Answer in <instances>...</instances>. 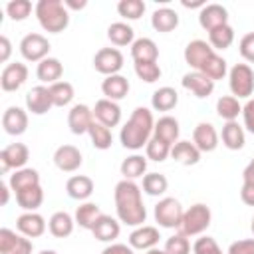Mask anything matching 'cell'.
<instances>
[{
  "label": "cell",
  "mask_w": 254,
  "mask_h": 254,
  "mask_svg": "<svg viewBox=\"0 0 254 254\" xmlns=\"http://www.w3.org/2000/svg\"><path fill=\"white\" fill-rule=\"evenodd\" d=\"M2 127L8 135H22L28 129V113L18 105L8 107L2 115Z\"/></svg>",
  "instance_id": "cell-21"
},
{
  "label": "cell",
  "mask_w": 254,
  "mask_h": 254,
  "mask_svg": "<svg viewBox=\"0 0 254 254\" xmlns=\"http://www.w3.org/2000/svg\"><path fill=\"white\" fill-rule=\"evenodd\" d=\"M91 232H93V236H95L99 242H113V240L119 236L121 226H119V220H117V218H113V216H109V214H101V216L95 220Z\"/></svg>",
  "instance_id": "cell-23"
},
{
  "label": "cell",
  "mask_w": 254,
  "mask_h": 254,
  "mask_svg": "<svg viewBox=\"0 0 254 254\" xmlns=\"http://www.w3.org/2000/svg\"><path fill=\"white\" fill-rule=\"evenodd\" d=\"M10 54H12V44H10V40H8L6 36H0V62H2V64L8 62Z\"/></svg>",
  "instance_id": "cell-56"
},
{
  "label": "cell",
  "mask_w": 254,
  "mask_h": 254,
  "mask_svg": "<svg viewBox=\"0 0 254 254\" xmlns=\"http://www.w3.org/2000/svg\"><path fill=\"white\" fill-rule=\"evenodd\" d=\"M101 91H103L105 99L119 101V99H123V97L129 93V81H127V77H123L121 73L107 75V77L101 81Z\"/></svg>",
  "instance_id": "cell-25"
},
{
  "label": "cell",
  "mask_w": 254,
  "mask_h": 254,
  "mask_svg": "<svg viewBox=\"0 0 254 254\" xmlns=\"http://www.w3.org/2000/svg\"><path fill=\"white\" fill-rule=\"evenodd\" d=\"M40 254H58V252H56V250H42Z\"/></svg>",
  "instance_id": "cell-62"
},
{
  "label": "cell",
  "mask_w": 254,
  "mask_h": 254,
  "mask_svg": "<svg viewBox=\"0 0 254 254\" xmlns=\"http://www.w3.org/2000/svg\"><path fill=\"white\" fill-rule=\"evenodd\" d=\"M54 107L50 87L46 85H36L26 93V109L34 115H44Z\"/></svg>",
  "instance_id": "cell-11"
},
{
  "label": "cell",
  "mask_w": 254,
  "mask_h": 254,
  "mask_svg": "<svg viewBox=\"0 0 254 254\" xmlns=\"http://www.w3.org/2000/svg\"><path fill=\"white\" fill-rule=\"evenodd\" d=\"M250 230H252V234H254V216H252V222H250Z\"/></svg>",
  "instance_id": "cell-63"
},
{
  "label": "cell",
  "mask_w": 254,
  "mask_h": 254,
  "mask_svg": "<svg viewBox=\"0 0 254 254\" xmlns=\"http://www.w3.org/2000/svg\"><path fill=\"white\" fill-rule=\"evenodd\" d=\"M16 228L28 238H38L46 232V220L38 212H24L16 218Z\"/></svg>",
  "instance_id": "cell-22"
},
{
  "label": "cell",
  "mask_w": 254,
  "mask_h": 254,
  "mask_svg": "<svg viewBox=\"0 0 254 254\" xmlns=\"http://www.w3.org/2000/svg\"><path fill=\"white\" fill-rule=\"evenodd\" d=\"M16 202L26 212H36V208H40L42 202H44V190H42V187L36 185V187H30V189H24V190L16 192Z\"/></svg>",
  "instance_id": "cell-34"
},
{
  "label": "cell",
  "mask_w": 254,
  "mask_h": 254,
  "mask_svg": "<svg viewBox=\"0 0 254 254\" xmlns=\"http://www.w3.org/2000/svg\"><path fill=\"white\" fill-rule=\"evenodd\" d=\"M232 42H234V30L230 24L218 26L208 32V44L212 46V50H226L232 46Z\"/></svg>",
  "instance_id": "cell-39"
},
{
  "label": "cell",
  "mask_w": 254,
  "mask_h": 254,
  "mask_svg": "<svg viewBox=\"0 0 254 254\" xmlns=\"http://www.w3.org/2000/svg\"><path fill=\"white\" fill-rule=\"evenodd\" d=\"M50 93H52L54 107H65L73 99V85L69 81H56L50 85Z\"/></svg>",
  "instance_id": "cell-43"
},
{
  "label": "cell",
  "mask_w": 254,
  "mask_h": 254,
  "mask_svg": "<svg viewBox=\"0 0 254 254\" xmlns=\"http://www.w3.org/2000/svg\"><path fill=\"white\" fill-rule=\"evenodd\" d=\"M169 189V181L165 175L161 173H147L143 177V190L149 194V196H161L165 194Z\"/></svg>",
  "instance_id": "cell-44"
},
{
  "label": "cell",
  "mask_w": 254,
  "mask_h": 254,
  "mask_svg": "<svg viewBox=\"0 0 254 254\" xmlns=\"http://www.w3.org/2000/svg\"><path fill=\"white\" fill-rule=\"evenodd\" d=\"M50 48L52 46H50L48 38L42 36V34H26L20 42V54L28 62H38L40 64L42 60L48 58Z\"/></svg>",
  "instance_id": "cell-7"
},
{
  "label": "cell",
  "mask_w": 254,
  "mask_h": 254,
  "mask_svg": "<svg viewBox=\"0 0 254 254\" xmlns=\"http://www.w3.org/2000/svg\"><path fill=\"white\" fill-rule=\"evenodd\" d=\"M167 254H190V242H189V236L185 234H173L171 238H167L165 242V248H163Z\"/></svg>",
  "instance_id": "cell-49"
},
{
  "label": "cell",
  "mask_w": 254,
  "mask_h": 254,
  "mask_svg": "<svg viewBox=\"0 0 254 254\" xmlns=\"http://www.w3.org/2000/svg\"><path fill=\"white\" fill-rule=\"evenodd\" d=\"M183 87L189 89L194 97L204 99V97H208L214 91V81L210 77H206L204 73L192 69V71H187L183 75Z\"/></svg>",
  "instance_id": "cell-14"
},
{
  "label": "cell",
  "mask_w": 254,
  "mask_h": 254,
  "mask_svg": "<svg viewBox=\"0 0 254 254\" xmlns=\"http://www.w3.org/2000/svg\"><path fill=\"white\" fill-rule=\"evenodd\" d=\"M135 73L145 83H155L161 77V67L157 62H135Z\"/></svg>",
  "instance_id": "cell-47"
},
{
  "label": "cell",
  "mask_w": 254,
  "mask_h": 254,
  "mask_svg": "<svg viewBox=\"0 0 254 254\" xmlns=\"http://www.w3.org/2000/svg\"><path fill=\"white\" fill-rule=\"evenodd\" d=\"M0 192H2V204H8V198H10V185L0 183Z\"/></svg>",
  "instance_id": "cell-59"
},
{
  "label": "cell",
  "mask_w": 254,
  "mask_h": 254,
  "mask_svg": "<svg viewBox=\"0 0 254 254\" xmlns=\"http://www.w3.org/2000/svg\"><path fill=\"white\" fill-rule=\"evenodd\" d=\"M171 157L185 165V167H190V165H196L200 161V151L196 149L194 143L190 141H177L173 147H171Z\"/></svg>",
  "instance_id": "cell-26"
},
{
  "label": "cell",
  "mask_w": 254,
  "mask_h": 254,
  "mask_svg": "<svg viewBox=\"0 0 254 254\" xmlns=\"http://www.w3.org/2000/svg\"><path fill=\"white\" fill-rule=\"evenodd\" d=\"M159 238L161 236H159V230L155 226L143 224V226H137L129 234V246L133 250H151V248H157Z\"/></svg>",
  "instance_id": "cell-19"
},
{
  "label": "cell",
  "mask_w": 254,
  "mask_h": 254,
  "mask_svg": "<svg viewBox=\"0 0 254 254\" xmlns=\"http://www.w3.org/2000/svg\"><path fill=\"white\" fill-rule=\"evenodd\" d=\"M198 24L206 32H210L218 26H224V24H228V10L222 4H206L198 12Z\"/></svg>",
  "instance_id": "cell-15"
},
{
  "label": "cell",
  "mask_w": 254,
  "mask_h": 254,
  "mask_svg": "<svg viewBox=\"0 0 254 254\" xmlns=\"http://www.w3.org/2000/svg\"><path fill=\"white\" fill-rule=\"evenodd\" d=\"M32 240L10 228H0V254H32Z\"/></svg>",
  "instance_id": "cell-10"
},
{
  "label": "cell",
  "mask_w": 254,
  "mask_h": 254,
  "mask_svg": "<svg viewBox=\"0 0 254 254\" xmlns=\"http://www.w3.org/2000/svg\"><path fill=\"white\" fill-rule=\"evenodd\" d=\"M153 129H155V119H153L151 109L137 107L127 119V123L121 127V133H119L121 145L131 151H139L153 137Z\"/></svg>",
  "instance_id": "cell-2"
},
{
  "label": "cell",
  "mask_w": 254,
  "mask_h": 254,
  "mask_svg": "<svg viewBox=\"0 0 254 254\" xmlns=\"http://www.w3.org/2000/svg\"><path fill=\"white\" fill-rule=\"evenodd\" d=\"M212 54H214V50H212V46H210L208 42H204V40H192V42H189L187 48H185V62H187L194 71H198L200 65H202Z\"/></svg>",
  "instance_id": "cell-17"
},
{
  "label": "cell",
  "mask_w": 254,
  "mask_h": 254,
  "mask_svg": "<svg viewBox=\"0 0 254 254\" xmlns=\"http://www.w3.org/2000/svg\"><path fill=\"white\" fill-rule=\"evenodd\" d=\"M216 113L224 121H236V117L242 113V105L234 95H222L216 101Z\"/></svg>",
  "instance_id": "cell-42"
},
{
  "label": "cell",
  "mask_w": 254,
  "mask_h": 254,
  "mask_svg": "<svg viewBox=\"0 0 254 254\" xmlns=\"http://www.w3.org/2000/svg\"><path fill=\"white\" fill-rule=\"evenodd\" d=\"M131 58L133 62H157L159 48L151 38H139L131 44Z\"/></svg>",
  "instance_id": "cell-32"
},
{
  "label": "cell",
  "mask_w": 254,
  "mask_h": 254,
  "mask_svg": "<svg viewBox=\"0 0 254 254\" xmlns=\"http://www.w3.org/2000/svg\"><path fill=\"white\" fill-rule=\"evenodd\" d=\"M179 133H181V129H179V121H177L175 117H171V115H163L159 121H155L153 137L165 141L167 145L173 147V145L179 141Z\"/></svg>",
  "instance_id": "cell-24"
},
{
  "label": "cell",
  "mask_w": 254,
  "mask_h": 254,
  "mask_svg": "<svg viewBox=\"0 0 254 254\" xmlns=\"http://www.w3.org/2000/svg\"><path fill=\"white\" fill-rule=\"evenodd\" d=\"M93 109H89L85 103H75L67 113V125L73 135H83L89 131L93 123Z\"/></svg>",
  "instance_id": "cell-12"
},
{
  "label": "cell",
  "mask_w": 254,
  "mask_h": 254,
  "mask_svg": "<svg viewBox=\"0 0 254 254\" xmlns=\"http://www.w3.org/2000/svg\"><path fill=\"white\" fill-rule=\"evenodd\" d=\"M87 135H89V139H91V145H93L95 149H99V151L109 149V147H111V143H113L111 129H109V127H105V125H101L99 121H93V123H91V127H89Z\"/></svg>",
  "instance_id": "cell-40"
},
{
  "label": "cell",
  "mask_w": 254,
  "mask_h": 254,
  "mask_svg": "<svg viewBox=\"0 0 254 254\" xmlns=\"http://www.w3.org/2000/svg\"><path fill=\"white\" fill-rule=\"evenodd\" d=\"M34 12L40 26L50 34H60L69 24V12L62 0H40Z\"/></svg>",
  "instance_id": "cell-3"
},
{
  "label": "cell",
  "mask_w": 254,
  "mask_h": 254,
  "mask_svg": "<svg viewBox=\"0 0 254 254\" xmlns=\"http://www.w3.org/2000/svg\"><path fill=\"white\" fill-rule=\"evenodd\" d=\"M65 190L73 200H87L93 192V181L85 175H73L65 183Z\"/></svg>",
  "instance_id": "cell-27"
},
{
  "label": "cell",
  "mask_w": 254,
  "mask_h": 254,
  "mask_svg": "<svg viewBox=\"0 0 254 254\" xmlns=\"http://www.w3.org/2000/svg\"><path fill=\"white\" fill-rule=\"evenodd\" d=\"M32 12V2L30 0H10L6 4V14L14 20V22H22L30 16Z\"/></svg>",
  "instance_id": "cell-48"
},
{
  "label": "cell",
  "mask_w": 254,
  "mask_h": 254,
  "mask_svg": "<svg viewBox=\"0 0 254 254\" xmlns=\"http://www.w3.org/2000/svg\"><path fill=\"white\" fill-rule=\"evenodd\" d=\"M147 254H167V252L161 248H151V250H147Z\"/></svg>",
  "instance_id": "cell-61"
},
{
  "label": "cell",
  "mask_w": 254,
  "mask_h": 254,
  "mask_svg": "<svg viewBox=\"0 0 254 254\" xmlns=\"http://www.w3.org/2000/svg\"><path fill=\"white\" fill-rule=\"evenodd\" d=\"M93 119L99 121L105 127H115L121 121V107L117 105V101L111 99H99L93 107Z\"/></svg>",
  "instance_id": "cell-20"
},
{
  "label": "cell",
  "mask_w": 254,
  "mask_h": 254,
  "mask_svg": "<svg viewBox=\"0 0 254 254\" xmlns=\"http://www.w3.org/2000/svg\"><path fill=\"white\" fill-rule=\"evenodd\" d=\"M242 179H244V183H252L254 185V159L246 165V169L242 171Z\"/></svg>",
  "instance_id": "cell-57"
},
{
  "label": "cell",
  "mask_w": 254,
  "mask_h": 254,
  "mask_svg": "<svg viewBox=\"0 0 254 254\" xmlns=\"http://www.w3.org/2000/svg\"><path fill=\"white\" fill-rule=\"evenodd\" d=\"M192 254H222V250L212 236H200L192 244Z\"/></svg>",
  "instance_id": "cell-50"
},
{
  "label": "cell",
  "mask_w": 254,
  "mask_h": 254,
  "mask_svg": "<svg viewBox=\"0 0 254 254\" xmlns=\"http://www.w3.org/2000/svg\"><path fill=\"white\" fill-rule=\"evenodd\" d=\"M117 12L125 20H139L145 12V2L143 0H121L117 4Z\"/></svg>",
  "instance_id": "cell-46"
},
{
  "label": "cell",
  "mask_w": 254,
  "mask_h": 254,
  "mask_svg": "<svg viewBox=\"0 0 254 254\" xmlns=\"http://www.w3.org/2000/svg\"><path fill=\"white\" fill-rule=\"evenodd\" d=\"M240 198H242V202H244V204L254 206V185H252V183H242Z\"/></svg>",
  "instance_id": "cell-55"
},
{
  "label": "cell",
  "mask_w": 254,
  "mask_h": 254,
  "mask_svg": "<svg viewBox=\"0 0 254 254\" xmlns=\"http://www.w3.org/2000/svg\"><path fill=\"white\" fill-rule=\"evenodd\" d=\"M101 254H135L133 248L129 244H121V242H111L109 246H105L101 250Z\"/></svg>",
  "instance_id": "cell-54"
},
{
  "label": "cell",
  "mask_w": 254,
  "mask_h": 254,
  "mask_svg": "<svg viewBox=\"0 0 254 254\" xmlns=\"http://www.w3.org/2000/svg\"><path fill=\"white\" fill-rule=\"evenodd\" d=\"M107 38H109V42L113 44V46H129V44H133L135 40V32H133V28L129 26V24H125V22H113L109 28H107Z\"/></svg>",
  "instance_id": "cell-38"
},
{
  "label": "cell",
  "mask_w": 254,
  "mask_h": 254,
  "mask_svg": "<svg viewBox=\"0 0 254 254\" xmlns=\"http://www.w3.org/2000/svg\"><path fill=\"white\" fill-rule=\"evenodd\" d=\"M62 73H64V65H62V62L58 60V58H46V60H42L40 64H38V67H36V75H38V79L42 81V83H56V81H60V77H62Z\"/></svg>",
  "instance_id": "cell-28"
},
{
  "label": "cell",
  "mask_w": 254,
  "mask_h": 254,
  "mask_svg": "<svg viewBox=\"0 0 254 254\" xmlns=\"http://www.w3.org/2000/svg\"><path fill=\"white\" fill-rule=\"evenodd\" d=\"M222 145L230 151H240L246 143V137H244V129L238 125V121H226L222 125Z\"/></svg>",
  "instance_id": "cell-29"
},
{
  "label": "cell",
  "mask_w": 254,
  "mask_h": 254,
  "mask_svg": "<svg viewBox=\"0 0 254 254\" xmlns=\"http://www.w3.org/2000/svg\"><path fill=\"white\" fill-rule=\"evenodd\" d=\"M151 26L163 34L173 32L179 26V14L173 8H157L151 16Z\"/></svg>",
  "instance_id": "cell-33"
},
{
  "label": "cell",
  "mask_w": 254,
  "mask_h": 254,
  "mask_svg": "<svg viewBox=\"0 0 254 254\" xmlns=\"http://www.w3.org/2000/svg\"><path fill=\"white\" fill-rule=\"evenodd\" d=\"M210 220H212L210 208L206 204H202V202H196V204L189 206L183 212V220H181L179 232L185 234V236H198L210 226Z\"/></svg>",
  "instance_id": "cell-4"
},
{
  "label": "cell",
  "mask_w": 254,
  "mask_h": 254,
  "mask_svg": "<svg viewBox=\"0 0 254 254\" xmlns=\"http://www.w3.org/2000/svg\"><path fill=\"white\" fill-rule=\"evenodd\" d=\"M93 67L105 77L115 75L123 67V54L117 48H101L93 56Z\"/></svg>",
  "instance_id": "cell-8"
},
{
  "label": "cell",
  "mask_w": 254,
  "mask_h": 254,
  "mask_svg": "<svg viewBox=\"0 0 254 254\" xmlns=\"http://www.w3.org/2000/svg\"><path fill=\"white\" fill-rule=\"evenodd\" d=\"M145 171H147V157H143V155H129L121 163V175L127 181L145 177Z\"/></svg>",
  "instance_id": "cell-36"
},
{
  "label": "cell",
  "mask_w": 254,
  "mask_h": 254,
  "mask_svg": "<svg viewBox=\"0 0 254 254\" xmlns=\"http://www.w3.org/2000/svg\"><path fill=\"white\" fill-rule=\"evenodd\" d=\"M103 212L99 210V206L95 204V202H81L77 208H75V224L77 226H81V228H85V230H91L93 228V224H95V220L101 216Z\"/></svg>",
  "instance_id": "cell-37"
},
{
  "label": "cell",
  "mask_w": 254,
  "mask_h": 254,
  "mask_svg": "<svg viewBox=\"0 0 254 254\" xmlns=\"http://www.w3.org/2000/svg\"><path fill=\"white\" fill-rule=\"evenodd\" d=\"M183 206L177 198L173 196H165L161 198L157 204H155V220L159 226L163 228H179L181 226V220H183Z\"/></svg>",
  "instance_id": "cell-6"
},
{
  "label": "cell",
  "mask_w": 254,
  "mask_h": 254,
  "mask_svg": "<svg viewBox=\"0 0 254 254\" xmlns=\"http://www.w3.org/2000/svg\"><path fill=\"white\" fill-rule=\"evenodd\" d=\"M28 79V67L26 64H20V62H14V64H8L2 73H0V87L4 91H16L24 85V81Z\"/></svg>",
  "instance_id": "cell-13"
},
{
  "label": "cell",
  "mask_w": 254,
  "mask_h": 254,
  "mask_svg": "<svg viewBox=\"0 0 254 254\" xmlns=\"http://www.w3.org/2000/svg\"><path fill=\"white\" fill-rule=\"evenodd\" d=\"M200 73H204L206 77H210L212 81H216V79H222L224 75H226V71H228V65H226V60L224 58H220L216 52L200 65V69H198Z\"/></svg>",
  "instance_id": "cell-41"
},
{
  "label": "cell",
  "mask_w": 254,
  "mask_h": 254,
  "mask_svg": "<svg viewBox=\"0 0 254 254\" xmlns=\"http://www.w3.org/2000/svg\"><path fill=\"white\" fill-rule=\"evenodd\" d=\"M113 198H115V210L119 222L135 228L143 226V222L147 220V210L141 198V187L135 181H127V179L119 181L115 185Z\"/></svg>",
  "instance_id": "cell-1"
},
{
  "label": "cell",
  "mask_w": 254,
  "mask_h": 254,
  "mask_svg": "<svg viewBox=\"0 0 254 254\" xmlns=\"http://www.w3.org/2000/svg\"><path fill=\"white\" fill-rule=\"evenodd\" d=\"M30 159V151L24 143H10L0 151V173L6 175L10 169H24V165Z\"/></svg>",
  "instance_id": "cell-9"
},
{
  "label": "cell",
  "mask_w": 254,
  "mask_h": 254,
  "mask_svg": "<svg viewBox=\"0 0 254 254\" xmlns=\"http://www.w3.org/2000/svg\"><path fill=\"white\" fill-rule=\"evenodd\" d=\"M177 103H179V93L169 85L159 87L151 97V107L155 111H171L177 107Z\"/></svg>",
  "instance_id": "cell-35"
},
{
  "label": "cell",
  "mask_w": 254,
  "mask_h": 254,
  "mask_svg": "<svg viewBox=\"0 0 254 254\" xmlns=\"http://www.w3.org/2000/svg\"><path fill=\"white\" fill-rule=\"evenodd\" d=\"M238 52H240V56H242L246 62L254 64V32H248V34H244V36L240 38Z\"/></svg>",
  "instance_id": "cell-51"
},
{
  "label": "cell",
  "mask_w": 254,
  "mask_h": 254,
  "mask_svg": "<svg viewBox=\"0 0 254 254\" xmlns=\"http://www.w3.org/2000/svg\"><path fill=\"white\" fill-rule=\"evenodd\" d=\"M192 143L196 145V149L200 153L214 151L218 147V133H216L214 125L212 123H206V121L198 123L194 127V131H192Z\"/></svg>",
  "instance_id": "cell-18"
},
{
  "label": "cell",
  "mask_w": 254,
  "mask_h": 254,
  "mask_svg": "<svg viewBox=\"0 0 254 254\" xmlns=\"http://www.w3.org/2000/svg\"><path fill=\"white\" fill-rule=\"evenodd\" d=\"M183 6H185V8H204L206 4L198 0V2H183Z\"/></svg>",
  "instance_id": "cell-60"
},
{
  "label": "cell",
  "mask_w": 254,
  "mask_h": 254,
  "mask_svg": "<svg viewBox=\"0 0 254 254\" xmlns=\"http://www.w3.org/2000/svg\"><path fill=\"white\" fill-rule=\"evenodd\" d=\"M8 185H10V189H12L14 194H16V192H20V190H24V189H30V187L40 185V173H38L36 169H28V167L18 169V171H14V173L10 175Z\"/></svg>",
  "instance_id": "cell-31"
},
{
  "label": "cell",
  "mask_w": 254,
  "mask_h": 254,
  "mask_svg": "<svg viewBox=\"0 0 254 254\" xmlns=\"http://www.w3.org/2000/svg\"><path fill=\"white\" fill-rule=\"evenodd\" d=\"M145 155H147V159H151L155 163H163L171 155V145H167L165 141H161L157 137H151L149 143L145 145Z\"/></svg>",
  "instance_id": "cell-45"
},
{
  "label": "cell",
  "mask_w": 254,
  "mask_h": 254,
  "mask_svg": "<svg viewBox=\"0 0 254 254\" xmlns=\"http://www.w3.org/2000/svg\"><path fill=\"white\" fill-rule=\"evenodd\" d=\"M228 85L236 99H248L254 93V71L248 64H234L228 71Z\"/></svg>",
  "instance_id": "cell-5"
},
{
  "label": "cell",
  "mask_w": 254,
  "mask_h": 254,
  "mask_svg": "<svg viewBox=\"0 0 254 254\" xmlns=\"http://www.w3.org/2000/svg\"><path fill=\"white\" fill-rule=\"evenodd\" d=\"M73 226H75V218L64 210L60 212H54L48 220V230L52 232V236L56 238H65L73 232Z\"/></svg>",
  "instance_id": "cell-30"
},
{
  "label": "cell",
  "mask_w": 254,
  "mask_h": 254,
  "mask_svg": "<svg viewBox=\"0 0 254 254\" xmlns=\"http://www.w3.org/2000/svg\"><path fill=\"white\" fill-rule=\"evenodd\" d=\"M242 119L244 127L254 135V99H248L246 105H242Z\"/></svg>",
  "instance_id": "cell-53"
},
{
  "label": "cell",
  "mask_w": 254,
  "mask_h": 254,
  "mask_svg": "<svg viewBox=\"0 0 254 254\" xmlns=\"http://www.w3.org/2000/svg\"><path fill=\"white\" fill-rule=\"evenodd\" d=\"M226 254H254V238H242L232 242Z\"/></svg>",
  "instance_id": "cell-52"
},
{
  "label": "cell",
  "mask_w": 254,
  "mask_h": 254,
  "mask_svg": "<svg viewBox=\"0 0 254 254\" xmlns=\"http://www.w3.org/2000/svg\"><path fill=\"white\" fill-rule=\"evenodd\" d=\"M64 6L65 8H71V10H81V8H85L87 6V2L85 0H64Z\"/></svg>",
  "instance_id": "cell-58"
},
{
  "label": "cell",
  "mask_w": 254,
  "mask_h": 254,
  "mask_svg": "<svg viewBox=\"0 0 254 254\" xmlns=\"http://www.w3.org/2000/svg\"><path fill=\"white\" fill-rule=\"evenodd\" d=\"M54 163H56V167L60 171L73 173V171H77L81 167L83 159H81V153H79L77 147H73V145H62L54 153Z\"/></svg>",
  "instance_id": "cell-16"
}]
</instances>
